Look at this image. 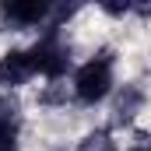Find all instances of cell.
Wrapping results in <instances>:
<instances>
[{"label":"cell","mask_w":151,"mask_h":151,"mask_svg":"<svg viewBox=\"0 0 151 151\" xmlns=\"http://www.w3.org/2000/svg\"><path fill=\"white\" fill-rule=\"evenodd\" d=\"M113 49H99L91 60H84L70 77V95L81 106H99L113 95Z\"/></svg>","instance_id":"obj_1"},{"label":"cell","mask_w":151,"mask_h":151,"mask_svg":"<svg viewBox=\"0 0 151 151\" xmlns=\"http://www.w3.org/2000/svg\"><path fill=\"white\" fill-rule=\"evenodd\" d=\"M28 53H32L35 74H42L46 81H63L70 74V67H74V49H70V42L63 35V28H49L46 25Z\"/></svg>","instance_id":"obj_2"},{"label":"cell","mask_w":151,"mask_h":151,"mask_svg":"<svg viewBox=\"0 0 151 151\" xmlns=\"http://www.w3.org/2000/svg\"><path fill=\"white\" fill-rule=\"evenodd\" d=\"M53 7L49 0H4L0 4V28H46L53 21Z\"/></svg>","instance_id":"obj_3"},{"label":"cell","mask_w":151,"mask_h":151,"mask_svg":"<svg viewBox=\"0 0 151 151\" xmlns=\"http://www.w3.org/2000/svg\"><path fill=\"white\" fill-rule=\"evenodd\" d=\"M32 77H35V63H32L28 49H7L0 56V88L4 91H14V88L28 84Z\"/></svg>","instance_id":"obj_4"},{"label":"cell","mask_w":151,"mask_h":151,"mask_svg":"<svg viewBox=\"0 0 151 151\" xmlns=\"http://www.w3.org/2000/svg\"><path fill=\"white\" fill-rule=\"evenodd\" d=\"M148 102V91L141 84H119L113 95V127H130L134 116L144 109Z\"/></svg>","instance_id":"obj_5"},{"label":"cell","mask_w":151,"mask_h":151,"mask_svg":"<svg viewBox=\"0 0 151 151\" xmlns=\"http://www.w3.org/2000/svg\"><path fill=\"white\" fill-rule=\"evenodd\" d=\"M74 95H70V88L63 84V81H49L42 91H39V106H67Z\"/></svg>","instance_id":"obj_6"},{"label":"cell","mask_w":151,"mask_h":151,"mask_svg":"<svg viewBox=\"0 0 151 151\" xmlns=\"http://www.w3.org/2000/svg\"><path fill=\"white\" fill-rule=\"evenodd\" d=\"M77 151H116V141L109 130H91L77 141Z\"/></svg>","instance_id":"obj_7"},{"label":"cell","mask_w":151,"mask_h":151,"mask_svg":"<svg viewBox=\"0 0 151 151\" xmlns=\"http://www.w3.org/2000/svg\"><path fill=\"white\" fill-rule=\"evenodd\" d=\"M0 151H18V130H4L0 127Z\"/></svg>","instance_id":"obj_8"},{"label":"cell","mask_w":151,"mask_h":151,"mask_svg":"<svg viewBox=\"0 0 151 151\" xmlns=\"http://www.w3.org/2000/svg\"><path fill=\"white\" fill-rule=\"evenodd\" d=\"M127 151H151V148H144V144H137V148H127Z\"/></svg>","instance_id":"obj_9"}]
</instances>
